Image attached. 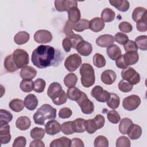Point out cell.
I'll return each mask as SVG.
<instances>
[{
	"mask_svg": "<svg viewBox=\"0 0 147 147\" xmlns=\"http://www.w3.org/2000/svg\"><path fill=\"white\" fill-rule=\"evenodd\" d=\"M63 58L61 52L50 45H38L32 53V62L39 68L57 67L62 61Z\"/></svg>",
	"mask_w": 147,
	"mask_h": 147,
	"instance_id": "6da1fadb",
	"label": "cell"
},
{
	"mask_svg": "<svg viewBox=\"0 0 147 147\" xmlns=\"http://www.w3.org/2000/svg\"><path fill=\"white\" fill-rule=\"evenodd\" d=\"M56 109L49 104H44L34 114L33 119L35 123L45 125L47 119H53L56 117Z\"/></svg>",
	"mask_w": 147,
	"mask_h": 147,
	"instance_id": "7a4b0ae2",
	"label": "cell"
},
{
	"mask_svg": "<svg viewBox=\"0 0 147 147\" xmlns=\"http://www.w3.org/2000/svg\"><path fill=\"white\" fill-rule=\"evenodd\" d=\"M81 83L83 86L88 88L92 86L95 81V72L92 65L88 63H83L80 68Z\"/></svg>",
	"mask_w": 147,
	"mask_h": 147,
	"instance_id": "3957f363",
	"label": "cell"
},
{
	"mask_svg": "<svg viewBox=\"0 0 147 147\" xmlns=\"http://www.w3.org/2000/svg\"><path fill=\"white\" fill-rule=\"evenodd\" d=\"M13 59L18 69L26 66L29 62L28 53L22 49H16L14 51L13 53Z\"/></svg>",
	"mask_w": 147,
	"mask_h": 147,
	"instance_id": "277c9868",
	"label": "cell"
},
{
	"mask_svg": "<svg viewBox=\"0 0 147 147\" xmlns=\"http://www.w3.org/2000/svg\"><path fill=\"white\" fill-rule=\"evenodd\" d=\"M83 40V38L80 35L74 33L67 36L63 39L62 42L63 48L66 52H69L72 48L76 49L78 44Z\"/></svg>",
	"mask_w": 147,
	"mask_h": 147,
	"instance_id": "5b68a950",
	"label": "cell"
},
{
	"mask_svg": "<svg viewBox=\"0 0 147 147\" xmlns=\"http://www.w3.org/2000/svg\"><path fill=\"white\" fill-rule=\"evenodd\" d=\"M80 106L82 112L85 114H90L94 110V105L91 101L86 93L82 91L80 96L76 101Z\"/></svg>",
	"mask_w": 147,
	"mask_h": 147,
	"instance_id": "8992f818",
	"label": "cell"
},
{
	"mask_svg": "<svg viewBox=\"0 0 147 147\" xmlns=\"http://www.w3.org/2000/svg\"><path fill=\"white\" fill-rule=\"evenodd\" d=\"M121 76L123 79L128 81L133 85L138 84L141 79L140 74L131 67L123 69L121 72Z\"/></svg>",
	"mask_w": 147,
	"mask_h": 147,
	"instance_id": "52a82bcc",
	"label": "cell"
},
{
	"mask_svg": "<svg viewBox=\"0 0 147 147\" xmlns=\"http://www.w3.org/2000/svg\"><path fill=\"white\" fill-rule=\"evenodd\" d=\"M82 64V58L78 53H74L68 56L65 61L64 66L69 72L76 71Z\"/></svg>",
	"mask_w": 147,
	"mask_h": 147,
	"instance_id": "ba28073f",
	"label": "cell"
},
{
	"mask_svg": "<svg viewBox=\"0 0 147 147\" xmlns=\"http://www.w3.org/2000/svg\"><path fill=\"white\" fill-rule=\"evenodd\" d=\"M141 104V99L137 95H131L125 98L122 101L123 107L127 111H133Z\"/></svg>",
	"mask_w": 147,
	"mask_h": 147,
	"instance_id": "9c48e42d",
	"label": "cell"
},
{
	"mask_svg": "<svg viewBox=\"0 0 147 147\" xmlns=\"http://www.w3.org/2000/svg\"><path fill=\"white\" fill-rule=\"evenodd\" d=\"M110 93L104 90L100 86H95L91 91V95L99 102H106Z\"/></svg>",
	"mask_w": 147,
	"mask_h": 147,
	"instance_id": "30bf717a",
	"label": "cell"
},
{
	"mask_svg": "<svg viewBox=\"0 0 147 147\" xmlns=\"http://www.w3.org/2000/svg\"><path fill=\"white\" fill-rule=\"evenodd\" d=\"M55 7L57 11H68L72 7H78V2L74 0H57L55 1Z\"/></svg>",
	"mask_w": 147,
	"mask_h": 147,
	"instance_id": "8fae6325",
	"label": "cell"
},
{
	"mask_svg": "<svg viewBox=\"0 0 147 147\" xmlns=\"http://www.w3.org/2000/svg\"><path fill=\"white\" fill-rule=\"evenodd\" d=\"M35 41L39 44H46L52 40V33L47 30H38L34 34Z\"/></svg>",
	"mask_w": 147,
	"mask_h": 147,
	"instance_id": "7c38bea8",
	"label": "cell"
},
{
	"mask_svg": "<svg viewBox=\"0 0 147 147\" xmlns=\"http://www.w3.org/2000/svg\"><path fill=\"white\" fill-rule=\"evenodd\" d=\"M61 86L57 82L52 83L48 88V96L52 99V100L58 98L63 92Z\"/></svg>",
	"mask_w": 147,
	"mask_h": 147,
	"instance_id": "4fadbf2b",
	"label": "cell"
},
{
	"mask_svg": "<svg viewBox=\"0 0 147 147\" xmlns=\"http://www.w3.org/2000/svg\"><path fill=\"white\" fill-rule=\"evenodd\" d=\"M0 138L1 144H6L10 141V126L8 123L0 122Z\"/></svg>",
	"mask_w": 147,
	"mask_h": 147,
	"instance_id": "5bb4252c",
	"label": "cell"
},
{
	"mask_svg": "<svg viewBox=\"0 0 147 147\" xmlns=\"http://www.w3.org/2000/svg\"><path fill=\"white\" fill-rule=\"evenodd\" d=\"M45 131L49 135H55L61 131V125L56 120H50L45 125Z\"/></svg>",
	"mask_w": 147,
	"mask_h": 147,
	"instance_id": "9a60e30c",
	"label": "cell"
},
{
	"mask_svg": "<svg viewBox=\"0 0 147 147\" xmlns=\"http://www.w3.org/2000/svg\"><path fill=\"white\" fill-rule=\"evenodd\" d=\"M77 52L83 56H89L92 51V45L84 40L80 42L76 48Z\"/></svg>",
	"mask_w": 147,
	"mask_h": 147,
	"instance_id": "2e32d148",
	"label": "cell"
},
{
	"mask_svg": "<svg viewBox=\"0 0 147 147\" xmlns=\"http://www.w3.org/2000/svg\"><path fill=\"white\" fill-rule=\"evenodd\" d=\"M114 42V37L112 35L109 34L100 35L96 40V44L102 48L108 47L109 46L112 45Z\"/></svg>",
	"mask_w": 147,
	"mask_h": 147,
	"instance_id": "e0dca14e",
	"label": "cell"
},
{
	"mask_svg": "<svg viewBox=\"0 0 147 147\" xmlns=\"http://www.w3.org/2000/svg\"><path fill=\"white\" fill-rule=\"evenodd\" d=\"M117 75L115 72L111 69H107L104 71L100 76L102 82L107 85L112 84L116 80Z\"/></svg>",
	"mask_w": 147,
	"mask_h": 147,
	"instance_id": "ac0fdd59",
	"label": "cell"
},
{
	"mask_svg": "<svg viewBox=\"0 0 147 147\" xmlns=\"http://www.w3.org/2000/svg\"><path fill=\"white\" fill-rule=\"evenodd\" d=\"M123 59L126 65L128 67L129 65L135 64L138 62L139 59V55L137 52H126V53L123 55Z\"/></svg>",
	"mask_w": 147,
	"mask_h": 147,
	"instance_id": "d6986e66",
	"label": "cell"
},
{
	"mask_svg": "<svg viewBox=\"0 0 147 147\" xmlns=\"http://www.w3.org/2000/svg\"><path fill=\"white\" fill-rule=\"evenodd\" d=\"M103 21L99 17H94L90 21L89 29L94 32H99L105 28Z\"/></svg>",
	"mask_w": 147,
	"mask_h": 147,
	"instance_id": "ffe728a7",
	"label": "cell"
},
{
	"mask_svg": "<svg viewBox=\"0 0 147 147\" xmlns=\"http://www.w3.org/2000/svg\"><path fill=\"white\" fill-rule=\"evenodd\" d=\"M24 102L25 107L30 111H33L36 109L38 105V99L37 97L32 94L26 95Z\"/></svg>",
	"mask_w": 147,
	"mask_h": 147,
	"instance_id": "44dd1931",
	"label": "cell"
},
{
	"mask_svg": "<svg viewBox=\"0 0 147 147\" xmlns=\"http://www.w3.org/2000/svg\"><path fill=\"white\" fill-rule=\"evenodd\" d=\"M37 75V71L30 66H25L22 68L20 71V76L22 79L32 80Z\"/></svg>",
	"mask_w": 147,
	"mask_h": 147,
	"instance_id": "7402d4cb",
	"label": "cell"
},
{
	"mask_svg": "<svg viewBox=\"0 0 147 147\" xmlns=\"http://www.w3.org/2000/svg\"><path fill=\"white\" fill-rule=\"evenodd\" d=\"M126 134L131 140H137L142 134V129L139 125L133 123L129 128Z\"/></svg>",
	"mask_w": 147,
	"mask_h": 147,
	"instance_id": "603a6c76",
	"label": "cell"
},
{
	"mask_svg": "<svg viewBox=\"0 0 147 147\" xmlns=\"http://www.w3.org/2000/svg\"><path fill=\"white\" fill-rule=\"evenodd\" d=\"M109 2L111 5L122 12L126 11L130 7L129 2L126 0H109Z\"/></svg>",
	"mask_w": 147,
	"mask_h": 147,
	"instance_id": "cb8c5ba5",
	"label": "cell"
},
{
	"mask_svg": "<svg viewBox=\"0 0 147 147\" xmlns=\"http://www.w3.org/2000/svg\"><path fill=\"white\" fill-rule=\"evenodd\" d=\"M31 125V121L29 117L26 116H21L17 118L16 122V127L21 130H26L29 128Z\"/></svg>",
	"mask_w": 147,
	"mask_h": 147,
	"instance_id": "d4e9b609",
	"label": "cell"
},
{
	"mask_svg": "<svg viewBox=\"0 0 147 147\" xmlns=\"http://www.w3.org/2000/svg\"><path fill=\"white\" fill-rule=\"evenodd\" d=\"M107 54L112 60H115L121 55V50L119 47L115 44H112L107 48Z\"/></svg>",
	"mask_w": 147,
	"mask_h": 147,
	"instance_id": "484cf974",
	"label": "cell"
},
{
	"mask_svg": "<svg viewBox=\"0 0 147 147\" xmlns=\"http://www.w3.org/2000/svg\"><path fill=\"white\" fill-rule=\"evenodd\" d=\"M90 21L86 19H80L79 21L75 23L71 22V26L72 29L76 32H81L84 30L89 29Z\"/></svg>",
	"mask_w": 147,
	"mask_h": 147,
	"instance_id": "4316f807",
	"label": "cell"
},
{
	"mask_svg": "<svg viewBox=\"0 0 147 147\" xmlns=\"http://www.w3.org/2000/svg\"><path fill=\"white\" fill-rule=\"evenodd\" d=\"M81 14L78 7H72L68 11V21L72 23H75L80 20Z\"/></svg>",
	"mask_w": 147,
	"mask_h": 147,
	"instance_id": "83f0119b",
	"label": "cell"
},
{
	"mask_svg": "<svg viewBox=\"0 0 147 147\" xmlns=\"http://www.w3.org/2000/svg\"><path fill=\"white\" fill-rule=\"evenodd\" d=\"M71 140L66 137H61L53 140L49 146L51 147H69L71 146Z\"/></svg>",
	"mask_w": 147,
	"mask_h": 147,
	"instance_id": "f1b7e54d",
	"label": "cell"
},
{
	"mask_svg": "<svg viewBox=\"0 0 147 147\" xmlns=\"http://www.w3.org/2000/svg\"><path fill=\"white\" fill-rule=\"evenodd\" d=\"M29 33L25 31H21L15 35L14 40L15 43L17 45H22L26 43L29 41Z\"/></svg>",
	"mask_w": 147,
	"mask_h": 147,
	"instance_id": "f546056e",
	"label": "cell"
},
{
	"mask_svg": "<svg viewBox=\"0 0 147 147\" xmlns=\"http://www.w3.org/2000/svg\"><path fill=\"white\" fill-rule=\"evenodd\" d=\"M115 16V12L112 9L109 7L104 9L101 13V19L103 21V22H111L114 20Z\"/></svg>",
	"mask_w": 147,
	"mask_h": 147,
	"instance_id": "4dcf8cb0",
	"label": "cell"
},
{
	"mask_svg": "<svg viewBox=\"0 0 147 147\" xmlns=\"http://www.w3.org/2000/svg\"><path fill=\"white\" fill-rule=\"evenodd\" d=\"M4 67L5 69L10 72H13L16 71L18 68L16 65L13 59V55H7L4 60Z\"/></svg>",
	"mask_w": 147,
	"mask_h": 147,
	"instance_id": "1f68e13d",
	"label": "cell"
},
{
	"mask_svg": "<svg viewBox=\"0 0 147 147\" xmlns=\"http://www.w3.org/2000/svg\"><path fill=\"white\" fill-rule=\"evenodd\" d=\"M146 15V9L143 7H137L132 13V19L134 22H138Z\"/></svg>",
	"mask_w": 147,
	"mask_h": 147,
	"instance_id": "d6a6232c",
	"label": "cell"
},
{
	"mask_svg": "<svg viewBox=\"0 0 147 147\" xmlns=\"http://www.w3.org/2000/svg\"><path fill=\"white\" fill-rule=\"evenodd\" d=\"M86 120L83 118H76L73 121V127L75 133H83L86 131L85 129Z\"/></svg>",
	"mask_w": 147,
	"mask_h": 147,
	"instance_id": "836d02e7",
	"label": "cell"
},
{
	"mask_svg": "<svg viewBox=\"0 0 147 147\" xmlns=\"http://www.w3.org/2000/svg\"><path fill=\"white\" fill-rule=\"evenodd\" d=\"M9 107L15 112H20L22 111L24 107V102L20 99H14L9 103Z\"/></svg>",
	"mask_w": 147,
	"mask_h": 147,
	"instance_id": "e575fe53",
	"label": "cell"
},
{
	"mask_svg": "<svg viewBox=\"0 0 147 147\" xmlns=\"http://www.w3.org/2000/svg\"><path fill=\"white\" fill-rule=\"evenodd\" d=\"M106 102L107 106L110 108L112 109H115L119 106L120 99L117 94L114 93H110V96Z\"/></svg>",
	"mask_w": 147,
	"mask_h": 147,
	"instance_id": "d590c367",
	"label": "cell"
},
{
	"mask_svg": "<svg viewBox=\"0 0 147 147\" xmlns=\"http://www.w3.org/2000/svg\"><path fill=\"white\" fill-rule=\"evenodd\" d=\"M132 123L133 121L130 118H123L121 120L119 124V131L122 134H126L129 128Z\"/></svg>",
	"mask_w": 147,
	"mask_h": 147,
	"instance_id": "8d00e7d4",
	"label": "cell"
},
{
	"mask_svg": "<svg viewBox=\"0 0 147 147\" xmlns=\"http://www.w3.org/2000/svg\"><path fill=\"white\" fill-rule=\"evenodd\" d=\"M63 81L66 87L71 88L76 85L78 81V78L75 74L69 73L64 77Z\"/></svg>",
	"mask_w": 147,
	"mask_h": 147,
	"instance_id": "74e56055",
	"label": "cell"
},
{
	"mask_svg": "<svg viewBox=\"0 0 147 147\" xmlns=\"http://www.w3.org/2000/svg\"><path fill=\"white\" fill-rule=\"evenodd\" d=\"M82 92V91H81L79 88L74 86L68 88L67 91V95L68 98H69V99L76 101L80 96Z\"/></svg>",
	"mask_w": 147,
	"mask_h": 147,
	"instance_id": "f35d334b",
	"label": "cell"
},
{
	"mask_svg": "<svg viewBox=\"0 0 147 147\" xmlns=\"http://www.w3.org/2000/svg\"><path fill=\"white\" fill-rule=\"evenodd\" d=\"M20 87L24 92H31L34 88V82L32 80L23 79L20 83Z\"/></svg>",
	"mask_w": 147,
	"mask_h": 147,
	"instance_id": "ab89813d",
	"label": "cell"
},
{
	"mask_svg": "<svg viewBox=\"0 0 147 147\" xmlns=\"http://www.w3.org/2000/svg\"><path fill=\"white\" fill-rule=\"evenodd\" d=\"M106 63L105 57L99 53H96L93 56V64L97 68H102L105 66Z\"/></svg>",
	"mask_w": 147,
	"mask_h": 147,
	"instance_id": "60d3db41",
	"label": "cell"
},
{
	"mask_svg": "<svg viewBox=\"0 0 147 147\" xmlns=\"http://www.w3.org/2000/svg\"><path fill=\"white\" fill-rule=\"evenodd\" d=\"M135 43L138 48L142 51H146L147 49V36L146 35H142L138 36L135 39Z\"/></svg>",
	"mask_w": 147,
	"mask_h": 147,
	"instance_id": "b9f144b4",
	"label": "cell"
},
{
	"mask_svg": "<svg viewBox=\"0 0 147 147\" xmlns=\"http://www.w3.org/2000/svg\"><path fill=\"white\" fill-rule=\"evenodd\" d=\"M45 131L41 127H36L30 131V137L34 140H41L45 136Z\"/></svg>",
	"mask_w": 147,
	"mask_h": 147,
	"instance_id": "7bdbcfd3",
	"label": "cell"
},
{
	"mask_svg": "<svg viewBox=\"0 0 147 147\" xmlns=\"http://www.w3.org/2000/svg\"><path fill=\"white\" fill-rule=\"evenodd\" d=\"M133 84L128 81L122 79L118 84V89L123 92H128L133 89Z\"/></svg>",
	"mask_w": 147,
	"mask_h": 147,
	"instance_id": "ee69618b",
	"label": "cell"
},
{
	"mask_svg": "<svg viewBox=\"0 0 147 147\" xmlns=\"http://www.w3.org/2000/svg\"><path fill=\"white\" fill-rule=\"evenodd\" d=\"M61 130L62 132L66 135L72 134L74 133L73 121H67L63 122L61 125Z\"/></svg>",
	"mask_w": 147,
	"mask_h": 147,
	"instance_id": "f6af8a7d",
	"label": "cell"
},
{
	"mask_svg": "<svg viewBox=\"0 0 147 147\" xmlns=\"http://www.w3.org/2000/svg\"><path fill=\"white\" fill-rule=\"evenodd\" d=\"M45 85L46 83L44 79L41 78L37 79L34 82L33 90L37 93L42 92L45 89Z\"/></svg>",
	"mask_w": 147,
	"mask_h": 147,
	"instance_id": "bcb514c9",
	"label": "cell"
},
{
	"mask_svg": "<svg viewBox=\"0 0 147 147\" xmlns=\"http://www.w3.org/2000/svg\"><path fill=\"white\" fill-rule=\"evenodd\" d=\"M94 145L95 147H108L109 141L106 137L99 136L95 139Z\"/></svg>",
	"mask_w": 147,
	"mask_h": 147,
	"instance_id": "7dc6e473",
	"label": "cell"
},
{
	"mask_svg": "<svg viewBox=\"0 0 147 147\" xmlns=\"http://www.w3.org/2000/svg\"><path fill=\"white\" fill-rule=\"evenodd\" d=\"M107 117L109 122L112 123H118L121 120V117L118 113L115 110H111L108 112Z\"/></svg>",
	"mask_w": 147,
	"mask_h": 147,
	"instance_id": "c3c4849f",
	"label": "cell"
},
{
	"mask_svg": "<svg viewBox=\"0 0 147 147\" xmlns=\"http://www.w3.org/2000/svg\"><path fill=\"white\" fill-rule=\"evenodd\" d=\"M12 119L13 115L10 112L3 109L0 110V122L9 123Z\"/></svg>",
	"mask_w": 147,
	"mask_h": 147,
	"instance_id": "681fc988",
	"label": "cell"
},
{
	"mask_svg": "<svg viewBox=\"0 0 147 147\" xmlns=\"http://www.w3.org/2000/svg\"><path fill=\"white\" fill-rule=\"evenodd\" d=\"M85 129L86 131L89 134H93L98 130L93 119L86 120Z\"/></svg>",
	"mask_w": 147,
	"mask_h": 147,
	"instance_id": "f907efd6",
	"label": "cell"
},
{
	"mask_svg": "<svg viewBox=\"0 0 147 147\" xmlns=\"http://www.w3.org/2000/svg\"><path fill=\"white\" fill-rule=\"evenodd\" d=\"M115 145L117 147H130V141L127 137L121 136L117 140Z\"/></svg>",
	"mask_w": 147,
	"mask_h": 147,
	"instance_id": "816d5d0a",
	"label": "cell"
},
{
	"mask_svg": "<svg viewBox=\"0 0 147 147\" xmlns=\"http://www.w3.org/2000/svg\"><path fill=\"white\" fill-rule=\"evenodd\" d=\"M137 29L140 32H146L147 30V16H144L142 19L137 22Z\"/></svg>",
	"mask_w": 147,
	"mask_h": 147,
	"instance_id": "f5cc1de1",
	"label": "cell"
},
{
	"mask_svg": "<svg viewBox=\"0 0 147 147\" xmlns=\"http://www.w3.org/2000/svg\"><path fill=\"white\" fill-rule=\"evenodd\" d=\"M114 38L117 42L121 45H124L129 40L128 36L126 34L121 32L116 33Z\"/></svg>",
	"mask_w": 147,
	"mask_h": 147,
	"instance_id": "db71d44e",
	"label": "cell"
},
{
	"mask_svg": "<svg viewBox=\"0 0 147 147\" xmlns=\"http://www.w3.org/2000/svg\"><path fill=\"white\" fill-rule=\"evenodd\" d=\"M118 28L121 32L124 33H130L133 30L132 25L126 21L121 22L118 25Z\"/></svg>",
	"mask_w": 147,
	"mask_h": 147,
	"instance_id": "11a10c76",
	"label": "cell"
},
{
	"mask_svg": "<svg viewBox=\"0 0 147 147\" xmlns=\"http://www.w3.org/2000/svg\"><path fill=\"white\" fill-rule=\"evenodd\" d=\"M93 120L96 125L97 129H101L104 126L105 123V117L100 114L96 115L94 118Z\"/></svg>",
	"mask_w": 147,
	"mask_h": 147,
	"instance_id": "9f6ffc18",
	"label": "cell"
},
{
	"mask_svg": "<svg viewBox=\"0 0 147 147\" xmlns=\"http://www.w3.org/2000/svg\"><path fill=\"white\" fill-rule=\"evenodd\" d=\"M123 48L126 52H130V51L137 52L138 50V48L135 42L129 40L123 45Z\"/></svg>",
	"mask_w": 147,
	"mask_h": 147,
	"instance_id": "6f0895ef",
	"label": "cell"
},
{
	"mask_svg": "<svg viewBox=\"0 0 147 147\" xmlns=\"http://www.w3.org/2000/svg\"><path fill=\"white\" fill-rule=\"evenodd\" d=\"M72 110L68 107H63L61 109L59 112V117L63 119L68 118L72 115Z\"/></svg>",
	"mask_w": 147,
	"mask_h": 147,
	"instance_id": "680465c9",
	"label": "cell"
},
{
	"mask_svg": "<svg viewBox=\"0 0 147 147\" xmlns=\"http://www.w3.org/2000/svg\"><path fill=\"white\" fill-rule=\"evenodd\" d=\"M26 144V140L24 136H19L17 137L12 145L13 147H25Z\"/></svg>",
	"mask_w": 147,
	"mask_h": 147,
	"instance_id": "91938a15",
	"label": "cell"
},
{
	"mask_svg": "<svg viewBox=\"0 0 147 147\" xmlns=\"http://www.w3.org/2000/svg\"><path fill=\"white\" fill-rule=\"evenodd\" d=\"M67 98H68L67 95L64 91L62 94L58 98L52 100V102L55 105L59 106V105H61L65 103L67 100Z\"/></svg>",
	"mask_w": 147,
	"mask_h": 147,
	"instance_id": "94428289",
	"label": "cell"
},
{
	"mask_svg": "<svg viewBox=\"0 0 147 147\" xmlns=\"http://www.w3.org/2000/svg\"><path fill=\"white\" fill-rule=\"evenodd\" d=\"M63 31H64V33L67 36L74 34V32L72 31V28L71 26V22L70 21H69L68 20L65 22V24L64 26Z\"/></svg>",
	"mask_w": 147,
	"mask_h": 147,
	"instance_id": "6125c7cd",
	"label": "cell"
},
{
	"mask_svg": "<svg viewBox=\"0 0 147 147\" xmlns=\"http://www.w3.org/2000/svg\"><path fill=\"white\" fill-rule=\"evenodd\" d=\"M115 64L117 67L121 69H125L127 67L124 62L123 59V55H121V56L115 60Z\"/></svg>",
	"mask_w": 147,
	"mask_h": 147,
	"instance_id": "be15d7a7",
	"label": "cell"
},
{
	"mask_svg": "<svg viewBox=\"0 0 147 147\" xmlns=\"http://www.w3.org/2000/svg\"><path fill=\"white\" fill-rule=\"evenodd\" d=\"M71 146H72V147H75V146L84 147V146L83 141L79 138H73L71 140Z\"/></svg>",
	"mask_w": 147,
	"mask_h": 147,
	"instance_id": "e7e4bbea",
	"label": "cell"
},
{
	"mask_svg": "<svg viewBox=\"0 0 147 147\" xmlns=\"http://www.w3.org/2000/svg\"><path fill=\"white\" fill-rule=\"evenodd\" d=\"M30 147H36V146H39V147H44L45 145L41 140H35L34 141H32L30 145Z\"/></svg>",
	"mask_w": 147,
	"mask_h": 147,
	"instance_id": "03108f58",
	"label": "cell"
}]
</instances>
